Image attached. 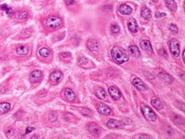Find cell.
<instances>
[{"instance_id": "6da1fadb", "label": "cell", "mask_w": 185, "mask_h": 139, "mask_svg": "<svg viewBox=\"0 0 185 139\" xmlns=\"http://www.w3.org/2000/svg\"><path fill=\"white\" fill-rule=\"evenodd\" d=\"M110 54L113 60L118 64H123L129 60V54L127 51L118 46L113 47L110 50Z\"/></svg>"}, {"instance_id": "7a4b0ae2", "label": "cell", "mask_w": 185, "mask_h": 139, "mask_svg": "<svg viewBox=\"0 0 185 139\" xmlns=\"http://www.w3.org/2000/svg\"><path fill=\"white\" fill-rule=\"evenodd\" d=\"M62 20L56 16H49L45 20V27L49 30H56L62 27Z\"/></svg>"}, {"instance_id": "3957f363", "label": "cell", "mask_w": 185, "mask_h": 139, "mask_svg": "<svg viewBox=\"0 0 185 139\" xmlns=\"http://www.w3.org/2000/svg\"><path fill=\"white\" fill-rule=\"evenodd\" d=\"M141 111L142 113L143 116L145 117V119L147 120L150 121V122H154L156 120V115L155 113L150 108L147 107V106H142L141 108Z\"/></svg>"}, {"instance_id": "277c9868", "label": "cell", "mask_w": 185, "mask_h": 139, "mask_svg": "<svg viewBox=\"0 0 185 139\" xmlns=\"http://www.w3.org/2000/svg\"><path fill=\"white\" fill-rule=\"evenodd\" d=\"M169 48L172 52V54L175 57H178L180 55V45L177 39H172L169 42Z\"/></svg>"}, {"instance_id": "5b68a950", "label": "cell", "mask_w": 185, "mask_h": 139, "mask_svg": "<svg viewBox=\"0 0 185 139\" xmlns=\"http://www.w3.org/2000/svg\"><path fill=\"white\" fill-rule=\"evenodd\" d=\"M43 78V72L40 70H34L31 72L29 76V80L32 84H37L40 82Z\"/></svg>"}, {"instance_id": "8992f818", "label": "cell", "mask_w": 185, "mask_h": 139, "mask_svg": "<svg viewBox=\"0 0 185 139\" xmlns=\"http://www.w3.org/2000/svg\"><path fill=\"white\" fill-rule=\"evenodd\" d=\"M62 96H63V98L67 101V102H73V101L75 100V97H76L75 93L73 92L72 90L69 89V88L64 90L62 91Z\"/></svg>"}, {"instance_id": "52a82bcc", "label": "cell", "mask_w": 185, "mask_h": 139, "mask_svg": "<svg viewBox=\"0 0 185 139\" xmlns=\"http://www.w3.org/2000/svg\"><path fill=\"white\" fill-rule=\"evenodd\" d=\"M132 84L134 85L135 87L137 89H138L139 90H142V91H144V90H148V86L146 85L145 84L143 83V81H142L140 78L136 77V78H133L132 80Z\"/></svg>"}, {"instance_id": "ba28073f", "label": "cell", "mask_w": 185, "mask_h": 139, "mask_svg": "<svg viewBox=\"0 0 185 139\" xmlns=\"http://www.w3.org/2000/svg\"><path fill=\"white\" fill-rule=\"evenodd\" d=\"M107 126L111 128V129H122L124 125L121 121H119V120H116L110 119V120H108L107 122Z\"/></svg>"}, {"instance_id": "9c48e42d", "label": "cell", "mask_w": 185, "mask_h": 139, "mask_svg": "<svg viewBox=\"0 0 185 139\" xmlns=\"http://www.w3.org/2000/svg\"><path fill=\"white\" fill-rule=\"evenodd\" d=\"M62 78V73L61 71L59 70H56L53 72H51V76H50V80L51 82L53 84H57L59 83Z\"/></svg>"}, {"instance_id": "30bf717a", "label": "cell", "mask_w": 185, "mask_h": 139, "mask_svg": "<svg viewBox=\"0 0 185 139\" xmlns=\"http://www.w3.org/2000/svg\"><path fill=\"white\" fill-rule=\"evenodd\" d=\"M140 45L141 48L145 52H147L148 54H153V48H152L151 44L148 40H146V39L142 40Z\"/></svg>"}, {"instance_id": "8fae6325", "label": "cell", "mask_w": 185, "mask_h": 139, "mask_svg": "<svg viewBox=\"0 0 185 139\" xmlns=\"http://www.w3.org/2000/svg\"><path fill=\"white\" fill-rule=\"evenodd\" d=\"M29 47L26 45H20L16 49V53L19 56H26L29 53Z\"/></svg>"}, {"instance_id": "7c38bea8", "label": "cell", "mask_w": 185, "mask_h": 139, "mask_svg": "<svg viewBox=\"0 0 185 139\" xmlns=\"http://www.w3.org/2000/svg\"><path fill=\"white\" fill-rule=\"evenodd\" d=\"M108 92H109L110 96H112L114 100H119L120 97H121V92L119 91V90L118 88H116V87H114V86L109 87Z\"/></svg>"}, {"instance_id": "4fadbf2b", "label": "cell", "mask_w": 185, "mask_h": 139, "mask_svg": "<svg viewBox=\"0 0 185 139\" xmlns=\"http://www.w3.org/2000/svg\"><path fill=\"white\" fill-rule=\"evenodd\" d=\"M28 12L27 10H19V11L16 12L14 14V18L18 20V21H24V20L28 19Z\"/></svg>"}, {"instance_id": "5bb4252c", "label": "cell", "mask_w": 185, "mask_h": 139, "mask_svg": "<svg viewBox=\"0 0 185 139\" xmlns=\"http://www.w3.org/2000/svg\"><path fill=\"white\" fill-rule=\"evenodd\" d=\"M86 45H87L88 49L91 50V51H96V50H98V49H99V43H98V41L95 40V39H89V40L87 41Z\"/></svg>"}, {"instance_id": "9a60e30c", "label": "cell", "mask_w": 185, "mask_h": 139, "mask_svg": "<svg viewBox=\"0 0 185 139\" xmlns=\"http://www.w3.org/2000/svg\"><path fill=\"white\" fill-rule=\"evenodd\" d=\"M97 111L102 115H106V116L111 114V109L103 103H99V105L97 106Z\"/></svg>"}, {"instance_id": "2e32d148", "label": "cell", "mask_w": 185, "mask_h": 139, "mask_svg": "<svg viewBox=\"0 0 185 139\" xmlns=\"http://www.w3.org/2000/svg\"><path fill=\"white\" fill-rule=\"evenodd\" d=\"M38 55L40 57L43 59H47L51 56V50L48 49L47 47H42L40 50H38Z\"/></svg>"}, {"instance_id": "e0dca14e", "label": "cell", "mask_w": 185, "mask_h": 139, "mask_svg": "<svg viewBox=\"0 0 185 139\" xmlns=\"http://www.w3.org/2000/svg\"><path fill=\"white\" fill-rule=\"evenodd\" d=\"M88 130H89L90 133L92 135H95V136H98L100 134V132H101L100 127L95 123H90V125L88 126Z\"/></svg>"}, {"instance_id": "ac0fdd59", "label": "cell", "mask_w": 185, "mask_h": 139, "mask_svg": "<svg viewBox=\"0 0 185 139\" xmlns=\"http://www.w3.org/2000/svg\"><path fill=\"white\" fill-rule=\"evenodd\" d=\"M128 28H129L130 31L133 34H136L138 30V27H137V23L136 22L134 18H131L128 22Z\"/></svg>"}, {"instance_id": "d6986e66", "label": "cell", "mask_w": 185, "mask_h": 139, "mask_svg": "<svg viewBox=\"0 0 185 139\" xmlns=\"http://www.w3.org/2000/svg\"><path fill=\"white\" fill-rule=\"evenodd\" d=\"M11 105L10 102H0V115L4 114L10 110Z\"/></svg>"}, {"instance_id": "ffe728a7", "label": "cell", "mask_w": 185, "mask_h": 139, "mask_svg": "<svg viewBox=\"0 0 185 139\" xmlns=\"http://www.w3.org/2000/svg\"><path fill=\"white\" fill-rule=\"evenodd\" d=\"M119 12L121 15H131L132 13V9H131V7H130L127 4H123L119 7Z\"/></svg>"}, {"instance_id": "44dd1931", "label": "cell", "mask_w": 185, "mask_h": 139, "mask_svg": "<svg viewBox=\"0 0 185 139\" xmlns=\"http://www.w3.org/2000/svg\"><path fill=\"white\" fill-rule=\"evenodd\" d=\"M159 77L160 78L161 80H163V81L166 82V83L170 84L173 81V78H172L171 75H169L168 73H166V72H160L159 73Z\"/></svg>"}, {"instance_id": "7402d4cb", "label": "cell", "mask_w": 185, "mask_h": 139, "mask_svg": "<svg viewBox=\"0 0 185 139\" xmlns=\"http://www.w3.org/2000/svg\"><path fill=\"white\" fill-rule=\"evenodd\" d=\"M129 51L131 54H132V56L137 57V58H138L141 55L139 48L137 45H131L129 47Z\"/></svg>"}, {"instance_id": "603a6c76", "label": "cell", "mask_w": 185, "mask_h": 139, "mask_svg": "<svg viewBox=\"0 0 185 139\" xmlns=\"http://www.w3.org/2000/svg\"><path fill=\"white\" fill-rule=\"evenodd\" d=\"M141 16L142 18H144L145 20H149L151 18V11L149 10L148 8L147 7H143L142 9V12H141Z\"/></svg>"}, {"instance_id": "cb8c5ba5", "label": "cell", "mask_w": 185, "mask_h": 139, "mask_svg": "<svg viewBox=\"0 0 185 139\" xmlns=\"http://www.w3.org/2000/svg\"><path fill=\"white\" fill-rule=\"evenodd\" d=\"M151 104L157 110H160V109H162L163 108V103L157 98H153L151 101Z\"/></svg>"}, {"instance_id": "d4e9b609", "label": "cell", "mask_w": 185, "mask_h": 139, "mask_svg": "<svg viewBox=\"0 0 185 139\" xmlns=\"http://www.w3.org/2000/svg\"><path fill=\"white\" fill-rule=\"evenodd\" d=\"M166 4L171 11L174 12L177 10V4L174 0H166Z\"/></svg>"}, {"instance_id": "484cf974", "label": "cell", "mask_w": 185, "mask_h": 139, "mask_svg": "<svg viewBox=\"0 0 185 139\" xmlns=\"http://www.w3.org/2000/svg\"><path fill=\"white\" fill-rule=\"evenodd\" d=\"M172 120H173L174 122L176 123V124H178V125H179V126L184 124V118L181 117L180 115H178V114L172 115Z\"/></svg>"}, {"instance_id": "4316f807", "label": "cell", "mask_w": 185, "mask_h": 139, "mask_svg": "<svg viewBox=\"0 0 185 139\" xmlns=\"http://www.w3.org/2000/svg\"><path fill=\"white\" fill-rule=\"evenodd\" d=\"M95 95L99 99H104L106 98V91L101 88H99L98 90H96L95 91Z\"/></svg>"}, {"instance_id": "83f0119b", "label": "cell", "mask_w": 185, "mask_h": 139, "mask_svg": "<svg viewBox=\"0 0 185 139\" xmlns=\"http://www.w3.org/2000/svg\"><path fill=\"white\" fill-rule=\"evenodd\" d=\"M32 33H33V30L30 29V28H28V29L23 30L22 32V34H21V36H22V38H24V39H26V38L30 37L31 34H32Z\"/></svg>"}, {"instance_id": "f1b7e54d", "label": "cell", "mask_w": 185, "mask_h": 139, "mask_svg": "<svg viewBox=\"0 0 185 139\" xmlns=\"http://www.w3.org/2000/svg\"><path fill=\"white\" fill-rule=\"evenodd\" d=\"M57 118H58V115H57V113L56 112H51V114H49V120L51 122H55L57 120Z\"/></svg>"}, {"instance_id": "f546056e", "label": "cell", "mask_w": 185, "mask_h": 139, "mask_svg": "<svg viewBox=\"0 0 185 139\" xmlns=\"http://www.w3.org/2000/svg\"><path fill=\"white\" fill-rule=\"evenodd\" d=\"M16 134V130L14 128H8L7 131H6V135L8 138H12L14 137Z\"/></svg>"}, {"instance_id": "4dcf8cb0", "label": "cell", "mask_w": 185, "mask_h": 139, "mask_svg": "<svg viewBox=\"0 0 185 139\" xmlns=\"http://www.w3.org/2000/svg\"><path fill=\"white\" fill-rule=\"evenodd\" d=\"M81 113L84 116H90L92 114V111L90 109H89V108H82L81 109Z\"/></svg>"}, {"instance_id": "1f68e13d", "label": "cell", "mask_w": 185, "mask_h": 139, "mask_svg": "<svg viewBox=\"0 0 185 139\" xmlns=\"http://www.w3.org/2000/svg\"><path fill=\"white\" fill-rule=\"evenodd\" d=\"M119 31H120V28H119L118 25H113L111 27V32L113 34H117L119 33Z\"/></svg>"}, {"instance_id": "d6a6232c", "label": "cell", "mask_w": 185, "mask_h": 139, "mask_svg": "<svg viewBox=\"0 0 185 139\" xmlns=\"http://www.w3.org/2000/svg\"><path fill=\"white\" fill-rule=\"evenodd\" d=\"M88 63V59L87 58H85V57H80L79 59V65H81V66H84L85 64H87Z\"/></svg>"}, {"instance_id": "836d02e7", "label": "cell", "mask_w": 185, "mask_h": 139, "mask_svg": "<svg viewBox=\"0 0 185 139\" xmlns=\"http://www.w3.org/2000/svg\"><path fill=\"white\" fill-rule=\"evenodd\" d=\"M169 29H170V31H171L172 33H173V34H177V33L178 32V27H177L176 25H174V24H171L170 27H169Z\"/></svg>"}, {"instance_id": "e575fe53", "label": "cell", "mask_w": 185, "mask_h": 139, "mask_svg": "<svg viewBox=\"0 0 185 139\" xmlns=\"http://www.w3.org/2000/svg\"><path fill=\"white\" fill-rule=\"evenodd\" d=\"M60 56L62 59H67V58H70L71 57V54L69 52H62L60 54Z\"/></svg>"}, {"instance_id": "d590c367", "label": "cell", "mask_w": 185, "mask_h": 139, "mask_svg": "<svg viewBox=\"0 0 185 139\" xmlns=\"http://www.w3.org/2000/svg\"><path fill=\"white\" fill-rule=\"evenodd\" d=\"M144 76H145L148 79H154V76L152 74L151 72H144Z\"/></svg>"}, {"instance_id": "8d00e7d4", "label": "cell", "mask_w": 185, "mask_h": 139, "mask_svg": "<svg viewBox=\"0 0 185 139\" xmlns=\"http://www.w3.org/2000/svg\"><path fill=\"white\" fill-rule=\"evenodd\" d=\"M121 122L123 123L124 126H125V125L128 126V125H131V122H132V121H131V120H130V119H127V118H126V119H123Z\"/></svg>"}, {"instance_id": "74e56055", "label": "cell", "mask_w": 185, "mask_h": 139, "mask_svg": "<svg viewBox=\"0 0 185 139\" xmlns=\"http://www.w3.org/2000/svg\"><path fill=\"white\" fill-rule=\"evenodd\" d=\"M134 138H140V139H151L152 138L148 135H139L138 137H135Z\"/></svg>"}, {"instance_id": "f35d334b", "label": "cell", "mask_w": 185, "mask_h": 139, "mask_svg": "<svg viewBox=\"0 0 185 139\" xmlns=\"http://www.w3.org/2000/svg\"><path fill=\"white\" fill-rule=\"evenodd\" d=\"M159 54H160V56H165V57H167L166 52L165 51V50H164V49H160V50H159Z\"/></svg>"}, {"instance_id": "ab89813d", "label": "cell", "mask_w": 185, "mask_h": 139, "mask_svg": "<svg viewBox=\"0 0 185 139\" xmlns=\"http://www.w3.org/2000/svg\"><path fill=\"white\" fill-rule=\"evenodd\" d=\"M166 16V13H160V12H158V13H156L155 14V17L156 18H159V17H164Z\"/></svg>"}, {"instance_id": "60d3db41", "label": "cell", "mask_w": 185, "mask_h": 139, "mask_svg": "<svg viewBox=\"0 0 185 139\" xmlns=\"http://www.w3.org/2000/svg\"><path fill=\"white\" fill-rule=\"evenodd\" d=\"M65 2H66V4H67V5H71V4H73V0H65Z\"/></svg>"}, {"instance_id": "b9f144b4", "label": "cell", "mask_w": 185, "mask_h": 139, "mask_svg": "<svg viewBox=\"0 0 185 139\" xmlns=\"http://www.w3.org/2000/svg\"><path fill=\"white\" fill-rule=\"evenodd\" d=\"M177 106H178V107L180 109H182L183 111H184V103H181V104H179V105H178V104L177 103Z\"/></svg>"}, {"instance_id": "7bdbcfd3", "label": "cell", "mask_w": 185, "mask_h": 139, "mask_svg": "<svg viewBox=\"0 0 185 139\" xmlns=\"http://www.w3.org/2000/svg\"><path fill=\"white\" fill-rule=\"evenodd\" d=\"M34 130V128H28V130H27V133H29L30 132H32Z\"/></svg>"}, {"instance_id": "ee69618b", "label": "cell", "mask_w": 185, "mask_h": 139, "mask_svg": "<svg viewBox=\"0 0 185 139\" xmlns=\"http://www.w3.org/2000/svg\"><path fill=\"white\" fill-rule=\"evenodd\" d=\"M183 61H185V50L183 51Z\"/></svg>"}, {"instance_id": "f6af8a7d", "label": "cell", "mask_w": 185, "mask_h": 139, "mask_svg": "<svg viewBox=\"0 0 185 139\" xmlns=\"http://www.w3.org/2000/svg\"><path fill=\"white\" fill-rule=\"evenodd\" d=\"M152 1H154V2H157L158 0H152Z\"/></svg>"}]
</instances>
